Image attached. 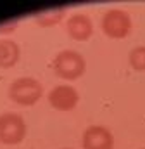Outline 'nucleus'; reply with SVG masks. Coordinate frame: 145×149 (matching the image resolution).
Returning <instances> with one entry per match:
<instances>
[{"mask_svg": "<svg viewBox=\"0 0 145 149\" xmlns=\"http://www.w3.org/2000/svg\"><path fill=\"white\" fill-rule=\"evenodd\" d=\"M130 66L137 71H145V45H138L130 52Z\"/></svg>", "mask_w": 145, "mask_h": 149, "instance_id": "obj_10", "label": "nucleus"}, {"mask_svg": "<svg viewBox=\"0 0 145 149\" xmlns=\"http://www.w3.org/2000/svg\"><path fill=\"white\" fill-rule=\"evenodd\" d=\"M52 68H54L55 74L62 80H76L78 76H81L85 73L86 63H85V59L79 52L66 49V50L59 52L54 57Z\"/></svg>", "mask_w": 145, "mask_h": 149, "instance_id": "obj_1", "label": "nucleus"}, {"mask_svg": "<svg viewBox=\"0 0 145 149\" xmlns=\"http://www.w3.org/2000/svg\"><path fill=\"white\" fill-rule=\"evenodd\" d=\"M144 149H145V148H144Z\"/></svg>", "mask_w": 145, "mask_h": 149, "instance_id": "obj_13", "label": "nucleus"}, {"mask_svg": "<svg viewBox=\"0 0 145 149\" xmlns=\"http://www.w3.org/2000/svg\"><path fill=\"white\" fill-rule=\"evenodd\" d=\"M19 56H21V49L14 40L10 38L0 40V68L2 70L12 68L19 61Z\"/></svg>", "mask_w": 145, "mask_h": 149, "instance_id": "obj_8", "label": "nucleus"}, {"mask_svg": "<svg viewBox=\"0 0 145 149\" xmlns=\"http://www.w3.org/2000/svg\"><path fill=\"white\" fill-rule=\"evenodd\" d=\"M66 30H68V35L74 40H79V42H85L92 37L93 33V23L92 19L83 14V12H78V14H72L71 17L68 19L66 23Z\"/></svg>", "mask_w": 145, "mask_h": 149, "instance_id": "obj_7", "label": "nucleus"}, {"mask_svg": "<svg viewBox=\"0 0 145 149\" xmlns=\"http://www.w3.org/2000/svg\"><path fill=\"white\" fill-rule=\"evenodd\" d=\"M16 19L14 21H9V23H0V33H9V31H12L14 28H16Z\"/></svg>", "mask_w": 145, "mask_h": 149, "instance_id": "obj_11", "label": "nucleus"}, {"mask_svg": "<svg viewBox=\"0 0 145 149\" xmlns=\"http://www.w3.org/2000/svg\"><path fill=\"white\" fill-rule=\"evenodd\" d=\"M26 135L24 118L17 113H3L0 114V142L14 146L19 144Z\"/></svg>", "mask_w": 145, "mask_h": 149, "instance_id": "obj_4", "label": "nucleus"}, {"mask_svg": "<svg viewBox=\"0 0 145 149\" xmlns=\"http://www.w3.org/2000/svg\"><path fill=\"white\" fill-rule=\"evenodd\" d=\"M41 95H43L41 83L31 76L17 78L9 87V97L16 104H21V106H33L35 102L40 101Z\"/></svg>", "mask_w": 145, "mask_h": 149, "instance_id": "obj_2", "label": "nucleus"}, {"mask_svg": "<svg viewBox=\"0 0 145 149\" xmlns=\"http://www.w3.org/2000/svg\"><path fill=\"white\" fill-rule=\"evenodd\" d=\"M79 101L78 90L71 85H57L48 92V102L59 111H71Z\"/></svg>", "mask_w": 145, "mask_h": 149, "instance_id": "obj_5", "label": "nucleus"}, {"mask_svg": "<svg viewBox=\"0 0 145 149\" xmlns=\"http://www.w3.org/2000/svg\"><path fill=\"white\" fill-rule=\"evenodd\" d=\"M102 31L107 35L109 38H124L130 31H131V16L123 10V9H109L106 14L102 16L100 21Z\"/></svg>", "mask_w": 145, "mask_h": 149, "instance_id": "obj_3", "label": "nucleus"}, {"mask_svg": "<svg viewBox=\"0 0 145 149\" xmlns=\"http://www.w3.org/2000/svg\"><path fill=\"white\" fill-rule=\"evenodd\" d=\"M66 149H71V148H66Z\"/></svg>", "mask_w": 145, "mask_h": 149, "instance_id": "obj_12", "label": "nucleus"}, {"mask_svg": "<svg viewBox=\"0 0 145 149\" xmlns=\"http://www.w3.org/2000/svg\"><path fill=\"white\" fill-rule=\"evenodd\" d=\"M114 137L102 125H90L83 132V149H112Z\"/></svg>", "mask_w": 145, "mask_h": 149, "instance_id": "obj_6", "label": "nucleus"}, {"mask_svg": "<svg viewBox=\"0 0 145 149\" xmlns=\"http://www.w3.org/2000/svg\"><path fill=\"white\" fill-rule=\"evenodd\" d=\"M64 12H66L64 7L50 9V10H41L40 14H36V23L40 26H54V24H57L64 17Z\"/></svg>", "mask_w": 145, "mask_h": 149, "instance_id": "obj_9", "label": "nucleus"}]
</instances>
